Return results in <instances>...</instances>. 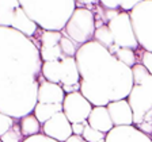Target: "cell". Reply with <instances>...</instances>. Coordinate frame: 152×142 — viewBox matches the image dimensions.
<instances>
[{
  "mask_svg": "<svg viewBox=\"0 0 152 142\" xmlns=\"http://www.w3.org/2000/svg\"><path fill=\"white\" fill-rule=\"evenodd\" d=\"M39 50H41V57L44 62H46V61H60L65 57L60 45L53 47H41Z\"/></svg>",
  "mask_w": 152,
  "mask_h": 142,
  "instance_id": "obj_24",
  "label": "cell"
},
{
  "mask_svg": "<svg viewBox=\"0 0 152 142\" xmlns=\"http://www.w3.org/2000/svg\"><path fill=\"white\" fill-rule=\"evenodd\" d=\"M107 26L110 27L111 33H113L114 41H115L117 46L128 47V49H132L134 51L140 47L134 28H133L130 12L121 11L115 18L111 19L107 23Z\"/></svg>",
  "mask_w": 152,
  "mask_h": 142,
  "instance_id": "obj_7",
  "label": "cell"
},
{
  "mask_svg": "<svg viewBox=\"0 0 152 142\" xmlns=\"http://www.w3.org/2000/svg\"><path fill=\"white\" fill-rule=\"evenodd\" d=\"M139 85H142V87H144V88H145L147 91L152 95V75H149L148 77H147V79L144 80L141 84H139Z\"/></svg>",
  "mask_w": 152,
  "mask_h": 142,
  "instance_id": "obj_32",
  "label": "cell"
},
{
  "mask_svg": "<svg viewBox=\"0 0 152 142\" xmlns=\"http://www.w3.org/2000/svg\"><path fill=\"white\" fill-rule=\"evenodd\" d=\"M151 138H152V134H151Z\"/></svg>",
  "mask_w": 152,
  "mask_h": 142,
  "instance_id": "obj_35",
  "label": "cell"
},
{
  "mask_svg": "<svg viewBox=\"0 0 152 142\" xmlns=\"http://www.w3.org/2000/svg\"><path fill=\"white\" fill-rule=\"evenodd\" d=\"M132 73H133V81H134V84H141L151 75L142 64H136L134 66H132Z\"/></svg>",
  "mask_w": 152,
  "mask_h": 142,
  "instance_id": "obj_27",
  "label": "cell"
},
{
  "mask_svg": "<svg viewBox=\"0 0 152 142\" xmlns=\"http://www.w3.org/2000/svg\"><path fill=\"white\" fill-rule=\"evenodd\" d=\"M0 112L22 119L34 112L42 76L41 50L31 38L0 26Z\"/></svg>",
  "mask_w": 152,
  "mask_h": 142,
  "instance_id": "obj_1",
  "label": "cell"
},
{
  "mask_svg": "<svg viewBox=\"0 0 152 142\" xmlns=\"http://www.w3.org/2000/svg\"><path fill=\"white\" fill-rule=\"evenodd\" d=\"M42 134L58 142H65L73 135L72 123L69 122V119L63 111L57 112L53 118H50L42 125Z\"/></svg>",
  "mask_w": 152,
  "mask_h": 142,
  "instance_id": "obj_10",
  "label": "cell"
},
{
  "mask_svg": "<svg viewBox=\"0 0 152 142\" xmlns=\"http://www.w3.org/2000/svg\"><path fill=\"white\" fill-rule=\"evenodd\" d=\"M27 15L42 30L63 31L75 12L76 0H19Z\"/></svg>",
  "mask_w": 152,
  "mask_h": 142,
  "instance_id": "obj_3",
  "label": "cell"
},
{
  "mask_svg": "<svg viewBox=\"0 0 152 142\" xmlns=\"http://www.w3.org/2000/svg\"><path fill=\"white\" fill-rule=\"evenodd\" d=\"M60 47L65 57H75L80 46L76 42H73L71 38L63 35V38H61V41H60Z\"/></svg>",
  "mask_w": 152,
  "mask_h": 142,
  "instance_id": "obj_26",
  "label": "cell"
},
{
  "mask_svg": "<svg viewBox=\"0 0 152 142\" xmlns=\"http://www.w3.org/2000/svg\"><path fill=\"white\" fill-rule=\"evenodd\" d=\"M15 120H18V119L10 117V115H7V114L0 112V135H3L4 133L8 131V130L16 123Z\"/></svg>",
  "mask_w": 152,
  "mask_h": 142,
  "instance_id": "obj_28",
  "label": "cell"
},
{
  "mask_svg": "<svg viewBox=\"0 0 152 142\" xmlns=\"http://www.w3.org/2000/svg\"><path fill=\"white\" fill-rule=\"evenodd\" d=\"M63 64V77L61 85H76L80 84L82 76H80L79 65L76 61V57H64L61 60Z\"/></svg>",
  "mask_w": 152,
  "mask_h": 142,
  "instance_id": "obj_15",
  "label": "cell"
},
{
  "mask_svg": "<svg viewBox=\"0 0 152 142\" xmlns=\"http://www.w3.org/2000/svg\"><path fill=\"white\" fill-rule=\"evenodd\" d=\"M63 111V104H50V103H38L34 108V115L37 117V119L41 122V125H44L45 122L53 118L57 112Z\"/></svg>",
  "mask_w": 152,
  "mask_h": 142,
  "instance_id": "obj_17",
  "label": "cell"
},
{
  "mask_svg": "<svg viewBox=\"0 0 152 142\" xmlns=\"http://www.w3.org/2000/svg\"><path fill=\"white\" fill-rule=\"evenodd\" d=\"M86 125L87 122H83V123H72V131L75 135H83L86 129Z\"/></svg>",
  "mask_w": 152,
  "mask_h": 142,
  "instance_id": "obj_31",
  "label": "cell"
},
{
  "mask_svg": "<svg viewBox=\"0 0 152 142\" xmlns=\"http://www.w3.org/2000/svg\"><path fill=\"white\" fill-rule=\"evenodd\" d=\"M144 0H99V4L104 8L121 9L125 12H130L134 7H137Z\"/></svg>",
  "mask_w": 152,
  "mask_h": 142,
  "instance_id": "obj_19",
  "label": "cell"
},
{
  "mask_svg": "<svg viewBox=\"0 0 152 142\" xmlns=\"http://www.w3.org/2000/svg\"><path fill=\"white\" fill-rule=\"evenodd\" d=\"M42 76L46 81L61 84L63 77V64L60 61H46L42 65Z\"/></svg>",
  "mask_w": 152,
  "mask_h": 142,
  "instance_id": "obj_16",
  "label": "cell"
},
{
  "mask_svg": "<svg viewBox=\"0 0 152 142\" xmlns=\"http://www.w3.org/2000/svg\"><path fill=\"white\" fill-rule=\"evenodd\" d=\"M109 112H110L111 120H113L114 126H132L134 122L133 118V111L130 107L128 99H121L117 101H111L107 104Z\"/></svg>",
  "mask_w": 152,
  "mask_h": 142,
  "instance_id": "obj_12",
  "label": "cell"
},
{
  "mask_svg": "<svg viewBox=\"0 0 152 142\" xmlns=\"http://www.w3.org/2000/svg\"><path fill=\"white\" fill-rule=\"evenodd\" d=\"M75 57L82 76L80 92L92 106H107L129 96L134 85L132 68L109 49L91 41L82 45Z\"/></svg>",
  "mask_w": 152,
  "mask_h": 142,
  "instance_id": "obj_2",
  "label": "cell"
},
{
  "mask_svg": "<svg viewBox=\"0 0 152 142\" xmlns=\"http://www.w3.org/2000/svg\"><path fill=\"white\" fill-rule=\"evenodd\" d=\"M142 65L147 68V70H148L149 73L152 75V53L151 51H147V50H142L141 53V62Z\"/></svg>",
  "mask_w": 152,
  "mask_h": 142,
  "instance_id": "obj_29",
  "label": "cell"
},
{
  "mask_svg": "<svg viewBox=\"0 0 152 142\" xmlns=\"http://www.w3.org/2000/svg\"><path fill=\"white\" fill-rule=\"evenodd\" d=\"M82 137L87 142H106V137H107V134H104V133H102V131L95 130L94 127H91L88 125V122H87L86 129H84V133H83Z\"/></svg>",
  "mask_w": 152,
  "mask_h": 142,
  "instance_id": "obj_25",
  "label": "cell"
},
{
  "mask_svg": "<svg viewBox=\"0 0 152 142\" xmlns=\"http://www.w3.org/2000/svg\"><path fill=\"white\" fill-rule=\"evenodd\" d=\"M87 122L91 127H94L98 131L104 133V134H109L115 127L111 120L107 106H94Z\"/></svg>",
  "mask_w": 152,
  "mask_h": 142,
  "instance_id": "obj_14",
  "label": "cell"
},
{
  "mask_svg": "<svg viewBox=\"0 0 152 142\" xmlns=\"http://www.w3.org/2000/svg\"><path fill=\"white\" fill-rule=\"evenodd\" d=\"M106 142H152V138L132 125L114 127L106 137Z\"/></svg>",
  "mask_w": 152,
  "mask_h": 142,
  "instance_id": "obj_11",
  "label": "cell"
},
{
  "mask_svg": "<svg viewBox=\"0 0 152 142\" xmlns=\"http://www.w3.org/2000/svg\"><path fill=\"white\" fill-rule=\"evenodd\" d=\"M0 26L15 28L31 39L39 31V26L27 15L19 0H0Z\"/></svg>",
  "mask_w": 152,
  "mask_h": 142,
  "instance_id": "obj_4",
  "label": "cell"
},
{
  "mask_svg": "<svg viewBox=\"0 0 152 142\" xmlns=\"http://www.w3.org/2000/svg\"><path fill=\"white\" fill-rule=\"evenodd\" d=\"M92 108H94L92 103L80 91L66 93L63 101V112L66 115L71 123L87 122Z\"/></svg>",
  "mask_w": 152,
  "mask_h": 142,
  "instance_id": "obj_8",
  "label": "cell"
},
{
  "mask_svg": "<svg viewBox=\"0 0 152 142\" xmlns=\"http://www.w3.org/2000/svg\"><path fill=\"white\" fill-rule=\"evenodd\" d=\"M66 93L63 85L42 80L38 89V103H50V104H63Z\"/></svg>",
  "mask_w": 152,
  "mask_h": 142,
  "instance_id": "obj_13",
  "label": "cell"
},
{
  "mask_svg": "<svg viewBox=\"0 0 152 142\" xmlns=\"http://www.w3.org/2000/svg\"><path fill=\"white\" fill-rule=\"evenodd\" d=\"M130 18L140 47L152 53V0H144L134 7Z\"/></svg>",
  "mask_w": 152,
  "mask_h": 142,
  "instance_id": "obj_6",
  "label": "cell"
},
{
  "mask_svg": "<svg viewBox=\"0 0 152 142\" xmlns=\"http://www.w3.org/2000/svg\"><path fill=\"white\" fill-rule=\"evenodd\" d=\"M64 91L65 93H72V92H77L80 91V84H76V85H63Z\"/></svg>",
  "mask_w": 152,
  "mask_h": 142,
  "instance_id": "obj_33",
  "label": "cell"
},
{
  "mask_svg": "<svg viewBox=\"0 0 152 142\" xmlns=\"http://www.w3.org/2000/svg\"><path fill=\"white\" fill-rule=\"evenodd\" d=\"M63 33L61 31H52V30H42L39 37H38L37 45L38 47H53L60 45V41L63 38Z\"/></svg>",
  "mask_w": 152,
  "mask_h": 142,
  "instance_id": "obj_21",
  "label": "cell"
},
{
  "mask_svg": "<svg viewBox=\"0 0 152 142\" xmlns=\"http://www.w3.org/2000/svg\"><path fill=\"white\" fill-rule=\"evenodd\" d=\"M126 99L133 111V118H134L133 125L137 126L144 120L147 112L152 110V95L142 85L134 84Z\"/></svg>",
  "mask_w": 152,
  "mask_h": 142,
  "instance_id": "obj_9",
  "label": "cell"
},
{
  "mask_svg": "<svg viewBox=\"0 0 152 142\" xmlns=\"http://www.w3.org/2000/svg\"><path fill=\"white\" fill-rule=\"evenodd\" d=\"M94 41H96L99 45H102V46L106 47V49H110L111 46L115 45L114 35H113V33H111L110 27H109L107 25H103L95 30Z\"/></svg>",
  "mask_w": 152,
  "mask_h": 142,
  "instance_id": "obj_22",
  "label": "cell"
},
{
  "mask_svg": "<svg viewBox=\"0 0 152 142\" xmlns=\"http://www.w3.org/2000/svg\"><path fill=\"white\" fill-rule=\"evenodd\" d=\"M95 30H96V19L94 12L86 7H77L61 33L65 37L71 38L79 46H82L87 42L94 41Z\"/></svg>",
  "mask_w": 152,
  "mask_h": 142,
  "instance_id": "obj_5",
  "label": "cell"
},
{
  "mask_svg": "<svg viewBox=\"0 0 152 142\" xmlns=\"http://www.w3.org/2000/svg\"><path fill=\"white\" fill-rule=\"evenodd\" d=\"M109 50H110V53H113L114 56L117 57L121 62H124L125 65L130 66V68L137 64L136 51L132 50V49H128V47H120V46H117V45H114V46H111Z\"/></svg>",
  "mask_w": 152,
  "mask_h": 142,
  "instance_id": "obj_20",
  "label": "cell"
},
{
  "mask_svg": "<svg viewBox=\"0 0 152 142\" xmlns=\"http://www.w3.org/2000/svg\"><path fill=\"white\" fill-rule=\"evenodd\" d=\"M19 125H20V129L25 138L28 137H34L42 133V125L41 122L37 119L34 114H30V115H26L22 119H19Z\"/></svg>",
  "mask_w": 152,
  "mask_h": 142,
  "instance_id": "obj_18",
  "label": "cell"
},
{
  "mask_svg": "<svg viewBox=\"0 0 152 142\" xmlns=\"http://www.w3.org/2000/svg\"><path fill=\"white\" fill-rule=\"evenodd\" d=\"M25 135L20 129L19 122H16L7 133H4L3 135H0V142H23L25 141Z\"/></svg>",
  "mask_w": 152,
  "mask_h": 142,
  "instance_id": "obj_23",
  "label": "cell"
},
{
  "mask_svg": "<svg viewBox=\"0 0 152 142\" xmlns=\"http://www.w3.org/2000/svg\"><path fill=\"white\" fill-rule=\"evenodd\" d=\"M65 142H87V141H86L82 135H75V134H73V135L71 137V138L66 139Z\"/></svg>",
  "mask_w": 152,
  "mask_h": 142,
  "instance_id": "obj_34",
  "label": "cell"
},
{
  "mask_svg": "<svg viewBox=\"0 0 152 142\" xmlns=\"http://www.w3.org/2000/svg\"><path fill=\"white\" fill-rule=\"evenodd\" d=\"M23 142H58L56 141V139L53 138H49V137H46L45 134H38V135H34V137H28V138H26Z\"/></svg>",
  "mask_w": 152,
  "mask_h": 142,
  "instance_id": "obj_30",
  "label": "cell"
}]
</instances>
